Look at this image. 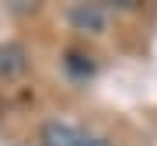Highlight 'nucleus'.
<instances>
[{"mask_svg": "<svg viewBox=\"0 0 157 146\" xmlns=\"http://www.w3.org/2000/svg\"><path fill=\"white\" fill-rule=\"evenodd\" d=\"M84 136L87 132H80L70 122H59V118H49L39 125V146H80Z\"/></svg>", "mask_w": 157, "mask_h": 146, "instance_id": "obj_2", "label": "nucleus"}, {"mask_svg": "<svg viewBox=\"0 0 157 146\" xmlns=\"http://www.w3.org/2000/svg\"><path fill=\"white\" fill-rule=\"evenodd\" d=\"M67 24L80 35H101L105 31V11L98 4H73L67 7Z\"/></svg>", "mask_w": 157, "mask_h": 146, "instance_id": "obj_1", "label": "nucleus"}, {"mask_svg": "<svg viewBox=\"0 0 157 146\" xmlns=\"http://www.w3.org/2000/svg\"><path fill=\"white\" fill-rule=\"evenodd\" d=\"M28 70V49L21 42H4L0 45V80H14Z\"/></svg>", "mask_w": 157, "mask_h": 146, "instance_id": "obj_3", "label": "nucleus"}, {"mask_svg": "<svg viewBox=\"0 0 157 146\" xmlns=\"http://www.w3.org/2000/svg\"><path fill=\"white\" fill-rule=\"evenodd\" d=\"M80 146H108V143L98 139V136H84V143H80Z\"/></svg>", "mask_w": 157, "mask_h": 146, "instance_id": "obj_4", "label": "nucleus"}]
</instances>
